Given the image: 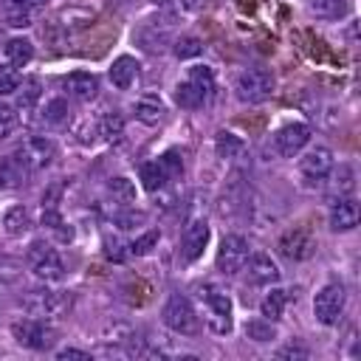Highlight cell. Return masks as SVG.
<instances>
[{
    "label": "cell",
    "mask_w": 361,
    "mask_h": 361,
    "mask_svg": "<svg viewBox=\"0 0 361 361\" xmlns=\"http://www.w3.org/2000/svg\"><path fill=\"white\" fill-rule=\"evenodd\" d=\"M73 299L71 293L65 290H48V288H39V290H31L25 299H23V307L37 316V319H65L68 310H71Z\"/></svg>",
    "instance_id": "cell-1"
},
{
    "label": "cell",
    "mask_w": 361,
    "mask_h": 361,
    "mask_svg": "<svg viewBox=\"0 0 361 361\" xmlns=\"http://www.w3.org/2000/svg\"><path fill=\"white\" fill-rule=\"evenodd\" d=\"M164 322H166L169 330H175L180 336H195L200 330V319H197L192 302L186 296H180V293L169 296V302L164 307Z\"/></svg>",
    "instance_id": "cell-2"
},
{
    "label": "cell",
    "mask_w": 361,
    "mask_h": 361,
    "mask_svg": "<svg viewBox=\"0 0 361 361\" xmlns=\"http://www.w3.org/2000/svg\"><path fill=\"white\" fill-rule=\"evenodd\" d=\"M200 302L206 307V324L214 333L231 330V299L217 288H200Z\"/></svg>",
    "instance_id": "cell-3"
},
{
    "label": "cell",
    "mask_w": 361,
    "mask_h": 361,
    "mask_svg": "<svg viewBox=\"0 0 361 361\" xmlns=\"http://www.w3.org/2000/svg\"><path fill=\"white\" fill-rule=\"evenodd\" d=\"M274 93V76L262 68H248L237 76V96L248 104H259Z\"/></svg>",
    "instance_id": "cell-4"
},
{
    "label": "cell",
    "mask_w": 361,
    "mask_h": 361,
    "mask_svg": "<svg viewBox=\"0 0 361 361\" xmlns=\"http://www.w3.org/2000/svg\"><path fill=\"white\" fill-rule=\"evenodd\" d=\"M28 268L39 279H45V282H56L65 274V265H62L56 248H51L48 243H31V248H28Z\"/></svg>",
    "instance_id": "cell-5"
},
{
    "label": "cell",
    "mask_w": 361,
    "mask_h": 361,
    "mask_svg": "<svg viewBox=\"0 0 361 361\" xmlns=\"http://www.w3.org/2000/svg\"><path fill=\"white\" fill-rule=\"evenodd\" d=\"M11 333H14V338H17L23 347H28V350H48V347H54V341H56L54 327H48L42 319H23V322H14V324H11Z\"/></svg>",
    "instance_id": "cell-6"
},
{
    "label": "cell",
    "mask_w": 361,
    "mask_h": 361,
    "mask_svg": "<svg viewBox=\"0 0 361 361\" xmlns=\"http://www.w3.org/2000/svg\"><path fill=\"white\" fill-rule=\"evenodd\" d=\"M245 259H248V240L240 234L223 237V243L217 248V268L223 274H237L245 268Z\"/></svg>",
    "instance_id": "cell-7"
},
{
    "label": "cell",
    "mask_w": 361,
    "mask_h": 361,
    "mask_svg": "<svg viewBox=\"0 0 361 361\" xmlns=\"http://www.w3.org/2000/svg\"><path fill=\"white\" fill-rule=\"evenodd\" d=\"M344 310V288L341 285H324L313 299V313L322 324H336Z\"/></svg>",
    "instance_id": "cell-8"
},
{
    "label": "cell",
    "mask_w": 361,
    "mask_h": 361,
    "mask_svg": "<svg viewBox=\"0 0 361 361\" xmlns=\"http://www.w3.org/2000/svg\"><path fill=\"white\" fill-rule=\"evenodd\" d=\"M14 155L20 158V164H23L28 172L45 169V166L51 164V158H54V141H48V138H28Z\"/></svg>",
    "instance_id": "cell-9"
},
{
    "label": "cell",
    "mask_w": 361,
    "mask_h": 361,
    "mask_svg": "<svg viewBox=\"0 0 361 361\" xmlns=\"http://www.w3.org/2000/svg\"><path fill=\"white\" fill-rule=\"evenodd\" d=\"M316 251V240L307 228H290L279 237V254L285 259H307L310 254Z\"/></svg>",
    "instance_id": "cell-10"
},
{
    "label": "cell",
    "mask_w": 361,
    "mask_h": 361,
    "mask_svg": "<svg viewBox=\"0 0 361 361\" xmlns=\"http://www.w3.org/2000/svg\"><path fill=\"white\" fill-rule=\"evenodd\" d=\"M299 169L307 178V183H322L330 175V169H333V152L327 147H313L299 161Z\"/></svg>",
    "instance_id": "cell-11"
},
{
    "label": "cell",
    "mask_w": 361,
    "mask_h": 361,
    "mask_svg": "<svg viewBox=\"0 0 361 361\" xmlns=\"http://www.w3.org/2000/svg\"><path fill=\"white\" fill-rule=\"evenodd\" d=\"M310 141V127L307 124H285L276 135H274V147H276V152L279 155H285V158H290V155H296L305 144Z\"/></svg>",
    "instance_id": "cell-12"
},
{
    "label": "cell",
    "mask_w": 361,
    "mask_h": 361,
    "mask_svg": "<svg viewBox=\"0 0 361 361\" xmlns=\"http://www.w3.org/2000/svg\"><path fill=\"white\" fill-rule=\"evenodd\" d=\"M206 243H209V226H206L203 220L189 223L186 231H183V240H180V257H183L186 262H195V259L203 254Z\"/></svg>",
    "instance_id": "cell-13"
},
{
    "label": "cell",
    "mask_w": 361,
    "mask_h": 361,
    "mask_svg": "<svg viewBox=\"0 0 361 361\" xmlns=\"http://www.w3.org/2000/svg\"><path fill=\"white\" fill-rule=\"evenodd\" d=\"M358 226V203L353 197H338L330 209V228L333 231H350Z\"/></svg>",
    "instance_id": "cell-14"
},
{
    "label": "cell",
    "mask_w": 361,
    "mask_h": 361,
    "mask_svg": "<svg viewBox=\"0 0 361 361\" xmlns=\"http://www.w3.org/2000/svg\"><path fill=\"white\" fill-rule=\"evenodd\" d=\"M245 262H248V279H251L254 285H271V282L279 279V268H276V262H274L271 257L254 254V257L245 259Z\"/></svg>",
    "instance_id": "cell-15"
},
{
    "label": "cell",
    "mask_w": 361,
    "mask_h": 361,
    "mask_svg": "<svg viewBox=\"0 0 361 361\" xmlns=\"http://www.w3.org/2000/svg\"><path fill=\"white\" fill-rule=\"evenodd\" d=\"M65 87H68V93H71L73 99H79V102H90V99L96 96V90H99V79H96L93 73L76 71V73H71V76L65 79Z\"/></svg>",
    "instance_id": "cell-16"
},
{
    "label": "cell",
    "mask_w": 361,
    "mask_h": 361,
    "mask_svg": "<svg viewBox=\"0 0 361 361\" xmlns=\"http://www.w3.org/2000/svg\"><path fill=\"white\" fill-rule=\"evenodd\" d=\"M135 76H138V62H135L133 56H118V59L110 65V82H113L118 90L133 87Z\"/></svg>",
    "instance_id": "cell-17"
},
{
    "label": "cell",
    "mask_w": 361,
    "mask_h": 361,
    "mask_svg": "<svg viewBox=\"0 0 361 361\" xmlns=\"http://www.w3.org/2000/svg\"><path fill=\"white\" fill-rule=\"evenodd\" d=\"M28 175H31V172L20 164L17 155H6V158H0V189H14V186H20Z\"/></svg>",
    "instance_id": "cell-18"
},
{
    "label": "cell",
    "mask_w": 361,
    "mask_h": 361,
    "mask_svg": "<svg viewBox=\"0 0 361 361\" xmlns=\"http://www.w3.org/2000/svg\"><path fill=\"white\" fill-rule=\"evenodd\" d=\"M31 56H34V45H31L28 39L14 37V39H8V42L3 45V59H6L11 68H23V65H28Z\"/></svg>",
    "instance_id": "cell-19"
},
{
    "label": "cell",
    "mask_w": 361,
    "mask_h": 361,
    "mask_svg": "<svg viewBox=\"0 0 361 361\" xmlns=\"http://www.w3.org/2000/svg\"><path fill=\"white\" fill-rule=\"evenodd\" d=\"M161 116H164V104H161V99H158L155 93H147V96H141V99L135 102V118H138V121H144V124H158Z\"/></svg>",
    "instance_id": "cell-20"
},
{
    "label": "cell",
    "mask_w": 361,
    "mask_h": 361,
    "mask_svg": "<svg viewBox=\"0 0 361 361\" xmlns=\"http://www.w3.org/2000/svg\"><path fill=\"white\" fill-rule=\"evenodd\" d=\"M3 228H6V234H11V237H23V234L31 228L28 212H25L23 206H11V209L3 214Z\"/></svg>",
    "instance_id": "cell-21"
},
{
    "label": "cell",
    "mask_w": 361,
    "mask_h": 361,
    "mask_svg": "<svg viewBox=\"0 0 361 361\" xmlns=\"http://www.w3.org/2000/svg\"><path fill=\"white\" fill-rule=\"evenodd\" d=\"M206 99H209V96H206L197 85H192L189 79H186V82H180V85H178V90H175V102H178L180 107H189V110L200 107Z\"/></svg>",
    "instance_id": "cell-22"
},
{
    "label": "cell",
    "mask_w": 361,
    "mask_h": 361,
    "mask_svg": "<svg viewBox=\"0 0 361 361\" xmlns=\"http://www.w3.org/2000/svg\"><path fill=\"white\" fill-rule=\"evenodd\" d=\"M6 23L14 28L31 25V3L28 0H8L6 6Z\"/></svg>",
    "instance_id": "cell-23"
},
{
    "label": "cell",
    "mask_w": 361,
    "mask_h": 361,
    "mask_svg": "<svg viewBox=\"0 0 361 361\" xmlns=\"http://www.w3.org/2000/svg\"><path fill=\"white\" fill-rule=\"evenodd\" d=\"M285 302H288V296H285V290H271L262 302H259V310H262V316L265 319H271V322H276V319H282V313H285Z\"/></svg>",
    "instance_id": "cell-24"
},
{
    "label": "cell",
    "mask_w": 361,
    "mask_h": 361,
    "mask_svg": "<svg viewBox=\"0 0 361 361\" xmlns=\"http://www.w3.org/2000/svg\"><path fill=\"white\" fill-rule=\"evenodd\" d=\"M310 11L324 20H336L347 14V0H310Z\"/></svg>",
    "instance_id": "cell-25"
},
{
    "label": "cell",
    "mask_w": 361,
    "mask_h": 361,
    "mask_svg": "<svg viewBox=\"0 0 361 361\" xmlns=\"http://www.w3.org/2000/svg\"><path fill=\"white\" fill-rule=\"evenodd\" d=\"M121 133H124V118H121L118 113H104V116L99 118V135H102L104 141H118Z\"/></svg>",
    "instance_id": "cell-26"
},
{
    "label": "cell",
    "mask_w": 361,
    "mask_h": 361,
    "mask_svg": "<svg viewBox=\"0 0 361 361\" xmlns=\"http://www.w3.org/2000/svg\"><path fill=\"white\" fill-rule=\"evenodd\" d=\"M169 178L164 175V169H161V164L158 161H152V164H144L141 166V183H144V189L147 192H158V189H164V183H166Z\"/></svg>",
    "instance_id": "cell-27"
},
{
    "label": "cell",
    "mask_w": 361,
    "mask_h": 361,
    "mask_svg": "<svg viewBox=\"0 0 361 361\" xmlns=\"http://www.w3.org/2000/svg\"><path fill=\"white\" fill-rule=\"evenodd\" d=\"M107 192H110L113 200H118L121 206H130V203L135 200V189H133V183H130L127 178H113V180L107 183Z\"/></svg>",
    "instance_id": "cell-28"
},
{
    "label": "cell",
    "mask_w": 361,
    "mask_h": 361,
    "mask_svg": "<svg viewBox=\"0 0 361 361\" xmlns=\"http://www.w3.org/2000/svg\"><path fill=\"white\" fill-rule=\"evenodd\" d=\"M189 82H192V85H197L206 96L214 90V73H212V68H209V65H195V68H189Z\"/></svg>",
    "instance_id": "cell-29"
},
{
    "label": "cell",
    "mask_w": 361,
    "mask_h": 361,
    "mask_svg": "<svg viewBox=\"0 0 361 361\" xmlns=\"http://www.w3.org/2000/svg\"><path fill=\"white\" fill-rule=\"evenodd\" d=\"M17 93H20V107L23 110H31L34 104H37V99H39V79H23L20 82V87H17Z\"/></svg>",
    "instance_id": "cell-30"
},
{
    "label": "cell",
    "mask_w": 361,
    "mask_h": 361,
    "mask_svg": "<svg viewBox=\"0 0 361 361\" xmlns=\"http://www.w3.org/2000/svg\"><path fill=\"white\" fill-rule=\"evenodd\" d=\"M245 336H248V338H254V341H271V338H276V330H274L271 319H268V322L254 319V322H248V324H245Z\"/></svg>",
    "instance_id": "cell-31"
},
{
    "label": "cell",
    "mask_w": 361,
    "mask_h": 361,
    "mask_svg": "<svg viewBox=\"0 0 361 361\" xmlns=\"http://www.w3.org/2000/svg\"><path fill=\"white\" fill-rule=\"evenodd\" d=\"M158 164H161V169H164V175H166L169 180H175V178H180V172H183V161H180V155H178L175 149H169V152H164V155L158 158Z\"/></svg>",
    "instance_id": "cell-32"
},
{
    "label": "cell",
    "mask_w": 361,
    "mask_h": 361,
    "mask_svg": "<svg viewBox=\"0 0 361 361\" xmlns=\"http://www.w3.org/2000/svg\"><path fill=\"white\" fill-rule=\"evenodd\" d=\"M42 226H48L51 231H56L59 234V240H71L73 234H71V228H65V223H62V217H59V212L56 209H45L42 212Z\"/></svg>",
    "instance_id": "cell-33"
},
{
    "label": "cell",
    "mask_w": 361,
    "mask_h": 361,
    "mask_svg": "<svg viewBox=\"0 0 361 361\" xmlns=\"http://www.w3.org/2000/svg\"><path fill=\"white\" fill-rule=\"evenodd\" d=\"M42 118H45L48 124H62V121L68 118V102H65V99H54V102H48Z\"/></svg>",
    "instance_id": "cell-34"
},
{
    "label": "cell",
    "mask_w": 361,
    "mask_h": 361,
    "mask_svg": "<svg viewBox=\"0 0 361 361\" xmlns=\"http://www.w3.org/2000/svg\"><path fill=\"white\" fill-rule=\"evenodd\" d=\"M17 124H20V116L14 113V107L0 102V138H8L17 130Z\"/></svg>",
    "instance_id": "cell-35"
},
{
    "label": "cell",
    "mask_w": 361,
    "mask_h": 361,
    "mask_svg": "<svg viewBox=\"0 0 361 361\" xmlns=\"http://www.w3.org/2000/svg\"><path fill=\"white\" fill-rule=\"evenodd\" d=\"M243 149V141L234 135V133H220L217 135V152L223 155V158H231V155H237Z\"/></svg>",
    "instance_id": "cell-36"
},
{
    "label": "cell",
    "mask_w": 361,
    "mask_h": 361,
    "mask_svg": "<svg viewBox=\"0 0 361 361\" xmlns=\"http://www.w3.org/2000/svg\"><path fill=\"white\" fill-rule=\"evenodd\" d=\"M175 54H178L180 59L197 56V54H200V39H197V37H180V39L175 42Z\"/></svg>",
    "instance_id": "cell-37"
},
{
    "label": "cell",
    "mask_w": 361,
    "mask_h": 361,
    "mask_svg": "<svg viewBox=\"0 0 361 361\" xmlns=\"http://www.w3.org/2000/svg\"><path fill=\"white\" fill-rule=\"evenodd\" d=\"M155 243H158V231H147L144 237H138V240L130 243V251H133V254H147Z\"/></svg>",
    "instance_id": "cell-38"
},
{
    "label": "cell",
    "mask_w": 361,
    "mask_h": 361,
    "mask_svg": "<svg viewBox=\"0 0 361 361\" xmlns=\"http://www.w3.org/2000/svg\"><path fill=\"white\" fill-rule=\"evenodd\" d=\"M20 87V79H17V73H11V71H0V96H6V93H14Z\"/></svg>",
    "instance_id": "cell-39"
},
{
    "label": "cell",
    "mask_w": 361,
    "mask_h": 361,
    "mask_svg": "<svg viewBox=\"0 0 361 361\" xmlns=\"http://www.w3.org/2000/svg\"><path fill=\"white\" fill-rule=\"evenodd\" d=\"M104 254H107L110 259H121V257H124V254H121V243L107 237V240H104Z\"/></svg>",
    "instance_id": "cell-40"
},
{
    "label": "cell",
    "mask_w": 361,
    "mask_h": 361,
    "mask_svg": "<svg viewBox=\"0 0 361 361\" xmlns=\"http://www.w3.org/2000/svg\"><path fill=\"white\" fill-rule=\"evenodd\" d=\"M56 358H59V361H68V358H82V361H87L90 355H87L85 350H59Z\"/></svg>",
    "instance_id": "cell-41"
},
{
    "label": "cell",
    "mask_w": 361,
    "mask_h": 361,
    "mask_svg": "<svg viewBox=\"0 0 361 361\" xmlns=\"http://www.w3.org/2000/svg\"><path fill=\"white\" fill-rule=\"evenodd\" d=\"M206 3H209V0H180V6L189 8V11H200Z\"/></svg>",
    "instance_id": "cell-42"
},
{
    "label": "cell",
    "mask_w": 361,
    "mask_h": 361,
    "mask_svg": "<svg viewBox=\"0 0 361 361\" xmlns=\"http://www.w3.org/2000/svg\"><path fill=\"white\" fill-rule=\"evenodd\" d=\"M279 355H293V358L299 355V358H305V355H307V350H302V347H293V344H290V347H285Z\"/></svg>",
    "instance_id": "cell-43"
}]
</instances>
